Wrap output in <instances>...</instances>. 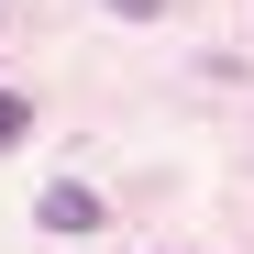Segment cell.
<instances>
[{
    "label": "cell",
    "instance_id": "obj_2",
    "mask_svg": "<svg viewBox=\"0 0 254 254\" xmlns=\"http://www.w3.org/2000/svg\"><path fill=\"white\" fill-rule=\"evenodd\" d=\"M0 144H22V100L11 89H0Z\"/></svg>",
    "mask_w": 254,
    "mask_h": 254
},
{
    "label": "cell",
    "instance_id": "obj_1",
    "mask_svg": "<svg viewBox=\"0 0 254 254\" xmlns=\"http://www.w3.org/2000/svg\"><path fill=\"white\" fill-rule=\"evenodd\" d=\"M45 232H100V188L56 177V188H45Z\"/></svg>",
    "mask_w": 254,
    "mask_h": 254
}]
</instances>
